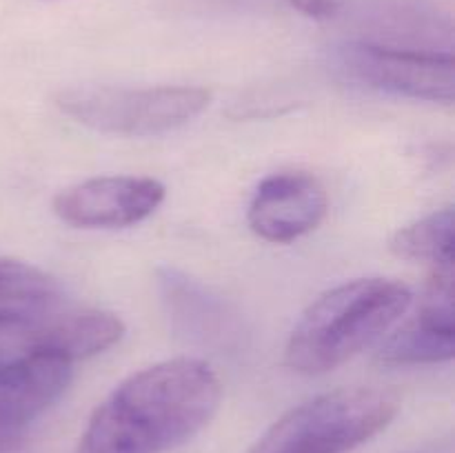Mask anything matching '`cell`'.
I'll return each mask as SVG.
<instances>
[{
  "instance_id": "1",
  "label": "cell",
  "mask_w": 455,
  "mask_h": 453,
  "mask_svg": "<svg viewBox=\"0 0 455 453\" xmlns=\"http://www.w3.org/2000/svg\"><path fill=\"white\" fill-rule=\"evenodd\" d=\"M220 398V380L203 360L154 364L98 404L74 453H167L212 422Z\"/></svg>"
},
{
  "instance_id": "2",
  "label": "cell",
  "mask_w": 455,
  "mask_h": 453,
  "mask_svg": "<svg viewBox=\"0 0 455 453\" xmlns=\"http://www.w3.org/2000/svg\"><path fill=\"white\" fill-rule=\"evenodd\" d=\"M411 291L385 278L351 280L311 302L289 336L284 362L323 376L385 336L411 306Z\"/></svg>"
},
{
  "instance_id": "3",
  "label": "cell",
  "mask_w": 455,
  "mask_h": 453,
  "mask_svg": "<svg viewBox=\"0 0 455 453\" xmlns=\"http://www.w3.org/2000/svg\"><path fill=\"white\" fill-rule=\"evenodd\" d=\"M398 400L378 389H340L284 413L249 453H349L389 426Z\"/></svg>"
},
{
  "instance_id": "4",
  "label": "cell",
  "mask_w": 455,
  "mask_h": 453,
  "mask_svg": "<svg viewBox=\"0 0 455 453\" xmlns=\"http://www.w3.org/2000/svg\"><path fill=\"white\" fill-rule=\"evenodd\" d=\"M204 87H74L56 105L76 123L118 136H156L191 123L209 107Z\"/></svg>"
},
{
  "instance_id": "5",
  "label": "cell",
  "mask_w": 455,
  "mask_h": 453,
  "mask_svg": "<svg viewBox=\"0 0 455 453\" xmlns=\"http://www.w3.org/2000/svg\"><path fill=\"white\" fill-rule=\"evenodd\" d=\"M342 65L380 91L416 100L453 102L455 60L451 52L389 47L363 40L342 49Z\"/></svg>"
},
{
  "instance_id": "6",
  "label": "cell",
  "mask_w": 455,
  "mask_h": 453,
  "mask_svg": "<svg viewBox=\"0 0 455 453\" xmlns=\"http://www.w3.org/2000/svg\"><path fill=\"white\" fill-rule=\"evenodd\" d=\"M163 182L140 176H102L67 187L53 213L78 229H120L147 220L164 203Z\"/></svg>"
},
{
  "instance_id": "7",
  "label": "cell",
  "mask_w": 455,
  "mask_h": 453,
  "mask_svg": "<svg viewBox=\"0 0 455 453\" xmlns=\"http://www.w3.org/2000/svg\"><path fill=\"white\" fill-rule=\"evenodd\" d=\"M158 289L178 336L218 354L243 349L247 331L229 302L173 266H160Z\"/></svg>"
},
{
  "instance_id": "8",
  "label": "cell",
  "mask_w": 455,
  "mask_h": 453,
  "mask_svg": "<svg viewBox=\"0 0 455 453\" xmlns=\"http://www.w3.org/2000/svg\"><path fill=\"white\" fill-rule=\"evenodd\" d=\"M324 185L307 171H278L258 185L247 220L267 242L284 244L311 234L327 216Z\"/></svg>"
},
{
  "instance_id": "9",
  "label": "cell",
  "mask_w": 455,
  "mask_h": 453,
  "mask_svg": "<svg viewBox=\"0 0 455 453\" xmlns=\"http://www.w3.org/2000/svg\"><path fill=\"white\" fill-rule=\"evenodd\" d=\"M453 354V269H438L427 284L416 315L382 342L378 360L389 367H411L447 362Z\"/></svg>"
},
{
  "instance_id": "10",
  "label": "cell",
  "mask_w": 455,
  "mask_h": 453,
  "mask_svg": "<svg viewBox=\"0 0 455 453\" xmlns=\"http://www.w3.org/2000/svg\"><path fill=\"white\" fill-rule=\"evenodd\" d=\"M71 382V362L47 351L27 349L12 362H0V422L25 429L52 407Z\"/></svg>"
},
{
  "instance_id": "11",
  "label": "cell",
  "mask_w": 455,
  "mask_h": 453,
  "mask_svg": "<svg viewBox=\"0 0 455 453\" xmlns=\"http://www.w3.org/2000/svg\"><path fill=\"white\" fill-rule=\"evenodd\" d=\"M124 324L116 314L102 309H76L52 314L25 331L27 349L47 351L69 360L92 358L123 338Z\"/></svg>"
},
{
  "instance_id": "12",
  "label": "cell",
  "mask_w": 455,
  "mask_h": 453,
  "mask_svg": "<svg viewBox=\"0 0 455 453\" xmlns=\"http://www.w3.org/2000/svg\"><path fill=\"white\" fill-rule=\"evenodd\" d=\"M60 296V284L47 271L0 258V331H29L40 320L56 314Z\"/></svg>"
},
{
  "instance_id": "13",
  "label": "cell",
  "mask_w": 455,
  "mask_h": 453,
  "mask_svg": "<svg viewBox=\"0 0 455 453\" xmlns=\"http://www.w3.org/2000/svg\"><path fill=\"white\" fill-rule=\"evenodd\" d=\"M453 209H440L395 231L389 247L404 260L429 262L438 269H453Z\"/></svg>"
},
{
  "instance_id": "14",
  "label": "cell",
  "mask_w": 455,
  "mask_h": 453,
  "mask_svg": "<svg viewBox=\"0 0 455 453\" xmlns=\"http://www.w3.org/2000/svg\"><path fill=\"white\" fill-rule=\"evenodd\" d=\"M291 7H296L298 12H302L309 18H331L338 12V0H287Z\"/></svg>"
},
{
  "instance_id": "15",
  "label": "cell",
  "mask_w": 455,
  "mask_h": 453,
  "mask_svg": "<svg viewBox=\"0 0 455 453\" xmlns=\"http://www.w3.org/2000/svg\"><path fill=\"white\" fill-rule=\"evenodd\" d=\"M22 438V431L20 429H13V426H7L0 422V453H7L20 442Z\"/></svg>"
},
{
  "instance_id": "16",
  "label": "cell",
  "mask_w": 455,
  "mask_h": 453,
  "mask_svg": "<svg viewBox=\"0 0 455 453\" xmlns=\"http://www.w3.org/2000/svg\"><path fill=\"white\" fill-rule=\"evenodd\" d=\"M0 362H3V358H0Z\"/></svg>"
}]
</instances>
